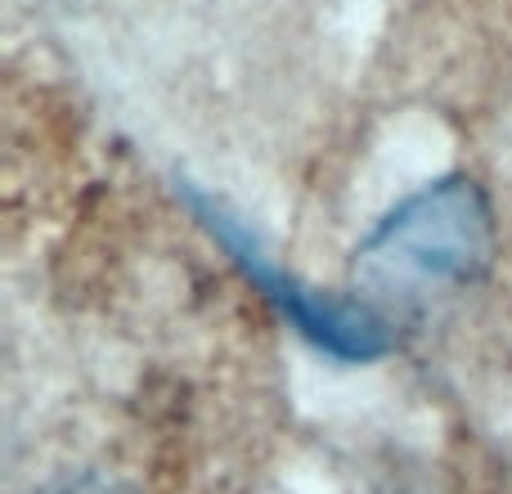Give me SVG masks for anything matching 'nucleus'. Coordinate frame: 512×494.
Listing matches in <instances>:
<instances>
[{
  "mask_svg": "<svg viewBox=\"0 0 512 494\" xmlns=\"http://www.w3.org/2000/svg\"><path fill=\"white\" fill-rule=\"evenodd\" d=\"M36 494H131L122 481H108V477H95V472H77V477H63V481H50L45 490Z\"/></svg>",
  "mask_w": 512,
  "mask_h": 494,
  "instance_id": "7ed1b4c3",
  "label": "nucleus"
},
{
  "mask_svg": "<svg viewBox=\"0 0 512 494\" xmlns=\"http://www.w3.org/2000/svg\"><path fill=\"white\" fill-rule=\"evenodd\" d=\"M495 261V212L472 180L405 198L355 252V288L378 306H427L477 283Z\"/></svg>",
  "mask_w": 512,
  "mask_h": 494,
  "instance_id": "f257e3e1",
  "label": "nucleus"
},
{
  "mask_svg": "<svg viewBox=\"0 0 512 494\" xmlns=\"http://www.w3.org/2000/svg\"><path fill=\"white\" fill-rule=\"evenodd\" d=\"M203 212H207V221H212V230L230 243L234 256H239L243 270L256 274V279L265 283V292L279 301L283 315H288L297 328H306L319 346H328V351H337V355H355V360H369V355L387 351V333H382L387 324H382L369 306H346V301L310 297L301 283L283 279V274H274L270 265H265V256L256 252V247L248 243V234H243L239 225L221 212V207H207L203 203Z\"/></svg>",
  "mask_w": 512,
  "mask_h": 494,
  "instance_id": "f03ea898",
  "label": "nucleus"
}]
</instances>
